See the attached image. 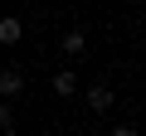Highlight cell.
I'll return each instance as SVG.
<instances>
[{
  "label": "cell",
  "instance_id": "obj_5",
  "mask_svg": "<svg viewBox=\"0 0 146 136\" xmlns=\"http://www.w3.org/2000/svg\"><path fill=\"white\" fill-rule=\"evenodd\" d=\"M20 39H25V24H20L15 15H0V44L10 49V44H20Z\"/></svg>",
  "mask_w": 146,
  "mask_h": 136
},
{
  "label": "cell",
  "instance_id": "obj_7",
  "mask_svg": "<svg viewBox=\"0 0 146 136\" xmlns=\"http://www.w3.org/2000/svg\"><path fill=\"white\" fill-rule=\"evenodd\" d=\"M107 136H141V131H136V126H112Z\"/></svg>",
  "mask_w": 146,
  "mask_h": 136
},
{
  "label": "cell",
  "instance_id": "obj_6",
  "mask_svg": "<svg viewBox=\"0 0 146 136\" xmlns=\"http://www.w3.org/2000/svg\"><path fill=\"white\" fill-rule=\"evenodd\" d=\"M10 126H15V107H10V102H0V131H10Z\"/></svg>",
  "mask_w": 146,
  "mask_h": 136
},
{
  "label": "cell",
  "instance_id": "obj_9",
  "mask_svg": "<svg viewBox=\"0 0 146 136\" xmlns=\"http://www.w3.org/2000/svg\"><path fill=\"white\" fill-rule=\"evenodd\" d=\"M68 136H88V131H68Z\"/></svg>",
  "mask_w": 146,
  "mask_h": 136
},
{
  "label": "cell",
  "instance_id": "obj_1",
  "mask_svg": "<svg viewBox=\"0 0 146 136\" xmlns=\"http://www.w3.org/2000/svg\"><path fill=\"white\" fill-rule=\"evenodd\" d=\"M83 102H88V112H98V117H107V112H112V102H117V97H112V83H107V78H98V83H88V92H83Z\"/></svg>",
  "mask_w": 146,
  "mask_h": 136
},
{
  "label": "cell",
  "instance_id": "obj_8",
  "mask_svg": "<svg viewBox=\"0 0 146 136\" xmlns=\"http://www.w3.org/2000/svg\"><path fill=\"white\" fill-rule=\"evenodd\" d=\"M0 136H20V131H15V126H10V131H0Z\"/></svg>",
  "mask_w": 146,
  "mask_h": 136
},
{
  "label": "cell",
  "instance_id": "obj_4",
  "mask_svg": "<svg viewBox=\"0 0 146 136\" xmlns=\"http://www.w3.org/2000/svg\"><path fill=\"white\" fill-rule=\"evenodd\" d=\"M58 49H63L68 58H83V53H88V34H83V29H68V34L58 39Z\"/></svg>",
  "mask_w": 146,
  "mask_h": 136
},
{
  "label": "cell",
  "instance_id": "obj_2",
  "mask_svg": "<svg viewBox=\"0 0 146 136\" xmlns=\"http://www.w3.org/2000/svg\"><path fill=\"white\" fill-rule=\"evenodd\" d=\"M20 92H25V68H15V63H10V68H0V97L15 102Z\"/></svg>",
  "mask_w": 146,
  "mask_h": 136
},
{
  "label": "cell",
  "instance_id": "obj_3",
  "mask_svg": "<svg viewBox=\"0 0 146 136\" xmlns=\"http://www.w3.org/2000/svg\"><path fill=\"white\" fill-rule=\"evenodd\" d=\"M49 92H54V97H73V92H78V73H73V68L54 73V78H49Z\"/></svg>",
  "mask_w": 146,
  "mask_h": 136
}]
</instances>
